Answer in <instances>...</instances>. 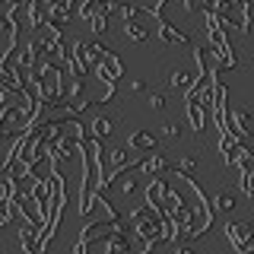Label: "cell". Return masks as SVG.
<instances>
[{"label": "cell", "instance_id": "obj_8", "mask_svg": "<svg viewBox=\"0 0 254 254\" xmlns=\"http://www.w3.org/2000/svg\"><path fill=\"white\" fill-rule=\"evenodd\" d=\"M79 153V140L76 137H70V133H64L61 140H54L51 143V153H48V159H51V162H70V159H73Z\"/></svg>", "mask_w": 254, "mask_h": 254}, {"label": "cell", "instance_id": "obj_17", "mask_svg": "<svg viewBox=\"0 0 254 254\" xmlns=\"http://www.w3.org/2000/svg\"><path fill=\"white\" fill-rule=\"evenodd\" d=\"M197 79V70H190V67H178V70H172V76H169V86L172 89H181L185 92L190 83Z\"/></svg>", "mask_w": 254, "mask_h": 254}, {"label": "cell", "instance_id": "obj_12", "mask_svg": "<svg viewBox=\"0 0 254 254\" xmlns=\"http://www.w3.org/2000/svg\"><path fill=\"white\" fill-rule=\"evenodd\" d=\"M146 22H156V19H127L124 22V38H130V42H149V35H153V26H146Z\"/></svg>", "mask_w": 254, "mask_h": 254}, {"label": "cell", "instance_id": "obj_21", "mask_svg": "<svg viewBox=\"0 0 254 254\" xmlns=\"http://www.w3.org/2000/svg\"><path fill=\"white\" fill-rule=\"evenodd\" d=\"M235 169L238 172H254V153L248 146L242 149V153H238V159H235Z\"/></svg>", "mask_w": 254, "mask_h": 254}, {"label": "cell", "instance_id": "obj_28", "mask_svg": "<svg viewBox=\"0 0 254 254\" xmlns=\"http://www.w3.org/2000/svg\"><path fill=\"white\" fill-rule=\"evenodd\" d=\"M175 254H197L194 248H181V245H178V251H175Z\"/></svg>", "mask_w": 254, "mask_h": 254}, {"label": "cell", "instance_id": "obj_22", "mask_svg": "<svg viewBox=\"0 0 254 254\" xmlns=\"http://www.w3.org/2000/svg\"><path fill=\"white\" fill-rule=\"evenodd\" d=\"M238 188H242V194L248 197H254V172H238Z\"/></svg>", "mask_w": 254, "mask_h": 254}, {"label": "cell", "instance_id": "obj_32", "mask_svg": "<svg viewBox=\"0 0 254 254\" xmlns=\"http://www.w3.org/2000/svg\"><path fill=\"white\" fill-rule=\"evenodd\" d=\"M0 254H3V245H0Z\"/></svg>", "mask_w": 254, "mask_h": 254}, {"label": "cell", "instance_id": "obj_25", "mask_svg": "<svg viewBox=\"0 0 254 254\" xmlns=\"http://www.w3.org/2000/svg\"><path fill=\"white\" fill-rule=\"evenodd\" d=\"M181 6L188 13H203V0H181Z\"/></svg>", "mask_w": 254, "mask_h": 254}, {"label": "cell", "instance_id": "obj_14", "mask_svg": "<svg viewBox=\"0 0 254 254\" xmlns=\"http://www.w3.org/2000/svg\"><path fill=\"white\" fill-rule=\"evenodd\" d=\"M115 118H105V115H95L89 124H86V130H89L92 140H108L111 133H115Z\"/></svg>", "mask_w": 254, "mask_h": 254}, {"label": "cell", "instance_id": "obj_9", "mask_svg": "<svg viewBox=\"0 0 254 254\" xmlns=\"http://www.w3.org/2000/svg\"><path fill=\"white\" fill-rule=\"evenodd\" d=\"M245 146H248V143H245V140H238L235 133L219 130V156H222V162H226L229 169L235 165V159H238V153H242Z\"/></svg>", "mask_w": 254, "mask_h": 254}, {"label": "cell", "instance_id": "obj_11", "mask_svg": "<svg viewBox=\"0 0 254 254\" xmlns=\"http://www.w3.org/2000/svg\"><path fill=\"white\" fill-rule=\"evenodd\" d=\"M185 118L194 133H203L206 124H210V108H203L200 102H185Z\"/></svg>", "mask_w": 254, "mask_h": 254}, {"label": "cell", "instance_id": "obj_6", "mask_svg": "<svg viewBox=\"0 0 254 254\" xmlns=\"http://www.w3.org/2000/svg\"><path fill=\"white\" fill-rule=\"evenodd\" d=\"M165 194H169V175H159V178H149L146 190H143V203L162 213V200H165Z\"/></svg>", "mask_w": 254, "mask_h": 254}, {"label": "cell", "instance_id": "obj_7", "mask_svg": "<svg viewBox=\"0 0 254 254\" xmlns=\"http://www.w3.org/2000/svg\"><path fill=\"white\" fill-rule=\"evenodd\" d=\"M226 238H229V245H232L235 251H242V248H248L251 245V238H254V229H251V222H226Z\"/></svg>", "mask_w": 254, "mask_h": 254}, {"label": "cell", "instance_id": "obj_33", "mask_svg": "<svg viewBox=\"0 0 254 254\" xmlns=\"http://www.w3.org/2000/svg\"><path fill=\"white\" fill-rule=\"evenodd\" d=\"M115 3H118V0H115Z\"/></svg>", "mask_w": 254, "mask_h": 254}, {"label": "cell", "instance_id": "obj_27", "mask_svg": "<svg viewBox=\"0 0 254 254\" xmlns=\"http://www.w3.org/2000/svg\"><path fill=\"white\" fill-rule=\"evenodd\" d=\"M130 92H146V79H130Z\"/></svg>", "mask_w": 254, "mask_h": 254}, {"label": "cell", "instance_id": "obj_24", "mask_svg": "<svg viewBox=\"0 0 254 254\" xmlns=\"http://www.w3.org/2000/svg\"><path fill=\"white\" fill-rule=\"evenodd\" d=\"M149 108H153V111H165V105H169V99H165V95L162 92H149Z\"/></svg>", "mask_w": 254, "mask_h": 254}, {"label": "cell", "instance_id": "obj_13", "mask_svg": "<svg viewBox=\"0 0 254 254\" xmlns=\"http://www.w3.org/2000/svg\"><path fill=\"white\" fill-rule=\"evenodd\" d=\"M48 22V0H29L26 3V26L35 32Z\"/></svg>", "mask_w": 254, "mask_h": 254}, {"label": "cell", "instance_id": "obj_19", "mask_svg": "<svg viewBox=\"0 0 254 254\" xmlns=\"http://www.w3.org/2000/svg\"><path fill=\"white\" fill-rule=\"evenodd\" d=\"M197 169H200V162H197V156H194V153L181 156L178 162H175V172H178V175H197Z\"/></svg>", "mask_w": 254, "mask_h": 254}, {"label": "cell", "instance_id": "obj_26", "mask_svg": "<svg viewBox=\"0 0 254 254\" xmlns=\"http://www.w3.org/2000/svg\"><path fill=\"white\" fill-rule=\"evenodd\" d=\"M162 137H169V140L181 137V127H178V124H162Z\"/></svg>", "mask_w": 254, "mask_h": 254}, {"label": "cell", "instance_id": "obj_16", "mask_svg": "<svg viewBox=\"0 0 254 254\" xmlns=\"http://www.w3.org/2000/svg\"><path fill=\"white\" fill-rule=\"evenodd\" d=\"M105 162L111 165V172H118V169H127V165L133 162V156L121 146H111V149H105Z\"/></svg>", "mask_w": 254, "mask_h": 254}, {"label": "cell", "instance_id": "obj_30", "mask_svg": "<svg viewBox=\"0 0 254 254\" xmlns=\"http://www.w3.org/2000/svg\"><path fill=\"white\" fill-rule=\"evenodd\" d=\"M238 254H254V248H251V245H248V248H242V251H238Z\"/></svg>", "mask_w": 254, "mask_h": 254}, {"label": "cell", "instance_id": "obj_5", "mask_svg": "<svg viewBox=\"0 0 254 254\" xmlns=\"http://www.w3.org/2000/svg\"><path fill=\"white\" fill-rule=\"evenodd\" d=\"M143 175H149V178H159V175H172L175 172V159L162 156V153H149L146 159H140V169Z\"/></svg>", "mask_w": 254, "mask_h": 254}, {"label": "cell", "instance_id": "obj_20", "mask_svg": "<svg viewBox=\"0 0 254 254\" xmlns=\"http://www.w3.org/2000/svg\"><path fill=\"white\" fill-rule=\"evenodd\" d=\"M13 219H16L13 200H6V197H0V229H6V226H10Z\"/></svg>", "mask_w": 254, "mask_h": 254}, {"label": "cell", "instance_id": "obj_18", "mask_svg": "<svg viewBox=\"0 0 254 254\" xmlns=\"http://www.w3.org/2000/svg\"><path fill=\"white\" fill-rule=\"evenodd\" d=\"M235 206H238L235 194H229V190H216V194H213V203H210L213 213H232Z\"/></svg>", "mask_w": 254, "mask_h": 254}, {"label": "cell", "instance_id": "obj_3", "mask_svg": "<svg viewBox=\"0 0 254 254\" xmlns=\"http://www.w3.org/2000/svg\"><path fill=\"white\" fill-rule=\"evenodd\" d=\"M92 76L99 79V83H111V86H121V76H124V64L118 61V54L108 51L102 54V61H99V67L92 70Z\"/></svg>", "mask_w": 254, "mask_h": 254}, {"label": "cell", "instance_id": "obj_10", "mask_svg": "<svg viewBox=\"0 0 254 254\" xmlns=\"http://www.w3.org/2000/svg\"><path fill=\"white\" fill-rule=\"evenodd\" d=\"M156 146H159L156 133L143 130V127H133V130L127 133V149H130V153H156Z\"/></svg>", "mask_w": 254, "mask_h": 254}, {"label": "cell", "instance_id": "obj_29", "mask_svg": "<svg viewBox=\"0 0 254 254\" xmlns=\"http://www.w3.org/2000/svg\"><path fill=\"white\" fill-rule=\"evenodd\" d=\"M222 3H229V6H238V3H242V0H222Z\"/></svg>", "mask_w": 254, "mask_h": 254}, {"label": "cell", "instance_id": "obj_15", "mask_svg": "<svg viewBox=\"0 0 254 254\" xmlns=\"http://www.w3.org/2000/svg\"><path fill=\"white\" fill-rule=\"evenodd\" d=\"M16 238H19L22 254L38 251V245H35V238H38V226H32V222H19V229H16Z\"/></svg>", "mask_w": 254, "mask_h": 254}, {"label": "cell", "instance_id": "obj_23", "mask_svg": "<svg viewBox=\"0 0 254 254\" xmlns=\"http://www.w3.org/2000/svg\"><path fill=\"white\" fill-rule=\"evenodd\" d=\"M86 26H89L95 35H105L108 32V13H99V16H92L89 22H86Z\"/></svg>", "mask_w": 254, "mask_h": 254}, {"label": "cell", "instance_id": "obj_2", "mask_svg": "<svg viewBox=\"0 0 254 254\" xmlns=\"http://www.w3.org/2000/svg\"><path fill=\"white\" fill-rule=\"evenodd\" d=\"M67 70L64 67H51V64L42 61L35 73V86H38V99L42 102H64L67 99Z\"/></svg>", "mask_w": 254, "mask_h": 254}, {"label": "cell", "instance_id": "obj_4", "mask_svg": "<svg viewBox=\"0 0 254 254\" xmlns=\"http://www.w3.org/2000/svg\"><path fill=\"white\" fill-rule=\"evenodd\" d=\"M153 29H156V38H159L162 45H194L188 32H185V29H178L172 19H156V26H153Z\"/></svg>", "mask_w": 254, "mask_h": 254}, {"label": "cell", "instance_id": "obj_31", "mask_svg": "<svg viewBox=\"0 0 254 254\" xmlns=\"http://www.w3.org/2000/svg\"><path fill=\"white\" fill-rule=\"evenodd\" d=\"M32 254H45V251H32Z\"/></svg>", "mask_w": 254, "mask_h": 254}, {"label": "cell", "instance_id": "obj_1", "mask_svg": "<svg viewBox=\"0 0 254 254\" xmlns=\"http://www.w3.org/2000/svg\"><path fill=\"white\" fill-rule=\"evenodd\" d=\"M79 169H83V178H79V206H76V213L79 216H89V213L95 210V203H92V197H95V190H99V181L105 178L102 175V165H105V146H102V140H92V137H86V140H79Z\"/></svg>", "mask_w": 254, "mask_h": 254}]
</instances>
